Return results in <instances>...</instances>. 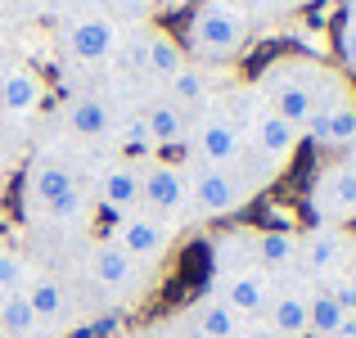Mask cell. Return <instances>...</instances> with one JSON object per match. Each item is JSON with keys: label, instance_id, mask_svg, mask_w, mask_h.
Masks as SVG:
<instances>
[{"label": "cell", "instance_id": "1", "mask_svg": "<svg viewBox=\"0 0 356 338\" xmlns=\"http://www.w3.org/2000/svg\"><path fill=\"white\" fill-rule=\"evenodd\" d=\"M252 90L261 95V104L270 113H280L284 122H293L302 131L321 108H330L334 99L352 95V81L343 72L325 68V63L307 59V54H284V59H270L257 72Z\"/></svg>", "mask_w": 356, "mask_h": 338}, {"label": "cell", "instance_id": "2", "mask_svg": "<svg viewBox=\"0 0 356 338\" xmlns=\"http://www.w3.org/2000/svg\"><path fill=\"white\" fill-rule=\"evenodd\" d=\"M266 181H270L266 172H248L243 163H235V167H199L194 163V172H190V203H194V212L208 217V221L235 217Z\"/></svg>", "mask_w": 356, "mask_h": 338}, {"label": "cell", "instance_id": "3", "mask_svg": "<svg viewBox=\"0 0 356 338\" xmlns=\"http://www.w3.org/2000/svg\"><path fill=\"white\" fill-rule=\"evenodd\" d=\"M248 18L239 9H230L226 0H203L190 18V32H185V45L199 59H230V54L243 50L248 41Z\"/></svg>", "mask_w": 356, "mask_h": 338}, {"label": "cell", "instance_id": "4", "mask_svg": "<svg viewBox=\"0 0 356 338\" xmlns=\"http://www.w3.org/2000/svg\"><path fill=\"white\" fill-rule=\"evenodd\" d=\"M185 140H190V154L199 167H235L248 154V136L221 108H203Z\"/></svg>", "mask_w": 356, "mask_h": 338}, {"label": "cell", "instance_id": "5", "mask_svg": "<svg viewBox=\"0 0 356 338\" xmlns=\"http://www.w3.org/2000/svg\"><path fill=\"white\" fill-rule=\"evenodd\" d=\"M348 257H352V234L343 225H316V230L298 234V261L316 280L348 275Z\"/></svg>", "mask_w": 356, "mask_h": 338}, {"label": "cell", "instance_id": "6", "mask_svg": "<svg viewBox=\"0 0 356 338\" xmlns=\"http://www.w3.org/2000/svg\"><path fill=\"white\" fill-rule=\"evenodd\" d=\"M113 243L131 261L154 266V261H163L167 248H172V225L163 217H154V212H127V217H118V225H113Z\"/></svg>", "mask_w": 356, "mask_h": 338}, {"label": "cell", "instance_id": "7", "mask_svg": "<svg viewBox=\"0 0 356 338\" xmlns=\"http://www.w3.org/2000/svg\"><path fill=\"white\" fill-rule=\"evenodd\" d=\"M140 203L154 217H176L190 203V172L176 163H163V158H149L140 167Z\"/></svg>", "mask_w": 356, "mask_h": 338}, {"label": "cell", "instance_id": "8", "mask_svg": "<svg viewBox=\"0 0 356 338\" xmlns=\"http://www.w3.org/2000/svg\"><path fill=\"white\" fill-rule=\"evenodd\" d=\"M312 212L321 225H339L356 217V158L352 163H334L316 176L312 185Z\"/></svg>", "mask_w": 356, "mask_h": 338}, {"label": "cell", "instance_id": "9", "mask_svg": "<svg viewBox=\"0 0 356 338\" xmlns=\"http://www.w3.org/2000/svg\"><path fill=\"white\" fill-rule=\"evenodd\" d=\"M248 136H252V154H257L261 172H270V176H275V172H284V167L293 163V154H298V140H302V131H298L293 122H284L280 113L261 108Z\"/></svg>", "mask_w": 356, "mask_h": 338}, {"label": "cell", "instance_id": "10", "mask_svg": "<svg viewBox=\"0 0 356 338\" xmlns=\"http://www.w3.org/2000/svg\"><path fill=\"white\" fill-rule=\"evenodd\" d=\"M72 190H77V176H72L68 167L54 163V158H36L23 172V212L27 217H41L50 203H59L63 194H72Z\"/></svg>", "mask_w": 356, "mask_h": 338}, {"label": "cell", "instance_id": "11", "mask_svg": "<svg viewBox=\"0 0 356 338\" xmlns=\"http://www.w3.org/2000/svg\"><path fill=\"white\" fill-rule=\"evenodd\" d=\"M113 50H118V23L108 14L72 18V27L63 32V54L72 63H104Z\"/></svg>", "mask_w": 356, "mask_h": 338}, {"label": "cell", "instance_id": "12", "mask_svg": "<svg viewBox=\"0 0 356 338\" xmlns=\"http://www.w3.org/2000/svg\"><path fill=\"white\" fill-rule=\"evenodd\" d=\"M217 298L239 321H257V316H266L270 298H275V284H270L266 271H230V275L217 280Z\"/></svg>", "mask_w": 356, "mask_h": 338}, {"label": "cell", "instance_id": "13", "mask_svg": "<svg viewBox=\"0 0 356 338\" xmlns=\"http://www.w3.org/2000/svg\"><path fill=\"white\" fill-rule=\"evenodd\" d=\"M86 271H90V280H95L104 293H127V289H136V280H140V261H131L113 239L90 243Z\"/></svg>", "mask_w": 356, "mask_h": 338}, {"label": "cell", "instance_id": "14", "mask_svg": "<svg viewBox=\"0 0 356 338\" xmlns=\"http://www.w3.org/2000/svg\"><path fill=\"white\" fill-rule=\"evenodd\" d=\"M302 136H312L321 149H356V90L334 99L330 108H321L302 127Z\"/></svg>", "mask_w": 356, "mask_h": 338}, {"label": "cell", "instance_id": "15", "mask_svg": "<svg viewBox=\"0 0 356 338\" xmlns=\"http://www.w3.org/2000/svg\"><path fill=\"white\" fill-rule=\"evenodd\" d=\"M45 99V81L36 68H23V63H9L0 68V108L9 118H32Z\"/></svg>", "mask_w": 356, "mask_h": 338}, {"label": "cell", "instance_id": "16", "mask_svg": "<svg viewBox=\"0 0 356 338\" xmlns=\"http://www.w3.org/2000/svg\"><path fill=\"white\" fill-rule=\"evenodd\" d=\"M95 203L108 208V212H118V217L136 212L140 208V167L127 163V158L113 163V167H104L99 181H95Z\"/></svg>", "mask_w": 356, "mask_h": 338}, {"label": "cell", "instance_id": "17", "mask_svg": "<svg viewBox=\"0 0 356 338\" xmlns=\"http://www.w3.org/2000/svg\"><path fill=\"white\" fill-rule=\"evenodd\" d=\"M248 257L252 271H284L298 261V234L293 230H248Z\"/></svg>", "mask_w": 356, "mask_h": 338}, {"label": "cell", "instance_id": "18", "mask_svg": "<svg viewBox=\"0 0 356 338\" xmlns=\"http://www.w3.org/2000/svg\"><path fill=\"white\" fill-rule=\"evenodd\" d=\"M140 50H145V72L158 81H172L176 72L185 68V45H176L172 32H163V27H149L145 36H140Z\"/></svg>", "mask_w": 356, "mask_h": 338}, {"label": "cell", "instance_id": "19", "mask_svg": "<svg viewBox=\"0 0 356 338\" xmlns=\"http://www.w3.org/2000/svg\"><path fill=\"white\" fill-rule=\"evenodd\" d=\"M63 127H68L77 140H104L108 131H113V108H108L99 95H77L68 108H63Z\"/></svg>", "mask_w": 356, "mask_h": 338}, {"label": "cell", "instance_id": "20", "mask_svg": "<svg viewBox=\"0 0 356 338\" xmlns=\"http://www.w3.org/2000/svg\"><path fill=\"white\" fill-rule=\"evenodd\" d=\"M307 307H312V293L284 289V293L270 298V307H266L261 321H266L280 338H307Z\"/></svg>", "mask_w": 356, "mask_h": 338}, {"label": "cell", "instance_id": "21", "mask_svg": "<svg viewBox=\"0 0 356 338\" xmlns=\"http://www.w3.org/2000/svg\"><path fill=\"white\" fill-rule=\"evenodd\" d=\"M145 127H149V136H154V145L158 149H167V145H181L185 136H190V113L185 108H176L172 99H158V104H149L145 113Z\"/></svg>", "mask_w": 356, "mask_h": 338}, {"label": "cell", "instance_id": "22", "mask_svg": "<svg viewBox=\"0 0 356 338\" xmlns=\"http://www.w3.org/2000/svg\"><path fill=\"white\" fill-rule=\"evenodd\" d=\"M190 321H194V338H235L239 325H243L221 298H203V303L190 312Z\"/></svg>", "mask_w": 356, "mask_h": 338}, {"label": "cell", "instance_id": "23", "mask_svg": "<svg viewBox=\"0 0 356 338\" xmlns=\"http://www.w3.org/2000/svg\"><path fill=\"white\" fill-rule=\"evenodd\" d=\"M208 95H212V86H208V72H203L199 63H185V68L167 81V99H172L176 108H185V113L203 108V104H208Z\"/></svg>", "mask_w": 356, "mask_h": 338}, {"label": "cell", "instance_id": "24", "mask_svg": "<svg viewBox=\"0 0 356 338\" xmlns=\"http://www.w3.org/2000/svg\"><path fill=\"white\" fill-rule=\"evenodd\" d=\"M23 293H27V303H32V312H36V321H41V325L63 321V312H68V293H63V284L54 275H36Z\"/></svg>", "mask_w": 356, "mask_h": 338}, {"label": "cell", "instance_id": "25", "mask_svg": "<svg viewBox=\"0 0 356 338\" xmlns=\"http://www.w3.org/2000/svg\"><path fill=\"white\" fill-rule=\"evenodd\" d=\"M343 321H348V312H343V307L334 303L325 289H316V293H312V307H307V334L334 338V334L343 330Z\"/></svg>", "mask_w": 356, "mask_h": 338}, {"label": "cell", "instance_id": "26", "mask_svg": "<svg viewBox=\"0 0 356 338\" xmlns=\"http://www.w3.org/2000/svg\"><path fill=\"white\" fill-rule=\"evenodd\" d=\"M36 330H41V321H36L27 293H9L5 312H0V334H5V338H32Z\"/></svg>", "mask_w": 356, "mask_h": 338}, {"label": "cell", "instance_id": "27", "mask_svg": "<svg viewBox=\"0 0 356 338\" xmlns=\"http://www.w3.org/2000/svg\"><path fill=\"white\" fill-rule=\"evenodd\" d=\"M32 284V271H27V257L14 248H0V289L5 293H23Z\"/></svg>", "mask_w": 356, "mask_h": 338}, {"label": "cell", "instance_id": "28", "mask_svg": "<svg viewBox=\"0 0 356 338\" xmlns=\"http://www.w3.org/2000/svg\"><path fill=\"white\" fill-rule=\"evenodd\" d=\"M122 149H127V163L131 158H149L154 154V136H149V127H145V118H131L127 127H122Z\"/></svg>", "mask_w": 356, "mask_h": 338}, {"label": "cell", "instance_id": "29", "mask_svg": "<svg viewBox=\"0 0 356 338\" xmlns=\"http://www.w3.org/2000/svg\"><path fill=\"white\" fill-rule=\"evenodd\" d=\"M325 293H330L348 316H356V280H352V275H334L330 284H325Z\"/></svg>", "mask_w": 356, "mask_h": 338}, {"label": "cell", "instance_id": "30", "mask_svg": "<svg viewBox=\"0 0 356 338\" xmlns=\"http://www.w3.org/2000/svg\"><path fill=\"white\" fill-rule=\"evenodd\" d=\"M339 50H343V59L356 68V5L348 9V18H343V27H339Z\"/></svg>", "mask_w": 356, "mask_h": 338}, {"label": "cell", "instance_id": "31", "mask_svg": "<svg viewBox=\"0 0 356 338\" xmlns=\"http://www.w3.org/2000/svg\"><path fill=\"white\" fill-rule=\"evenodd\" d=\"M230 9H239L243 18H261V14H270V0H226Z\"/></svg>", "mask_w": 356, "mask_h": 338}, {"label": "cell", "instance_id": "32", "mask_svg": "<svg viewBox=\"0 0 356 338\" xmlns=\"http://www.w3.org/2000/svg\"><path fill=\"white\" fill-rule=\"evenodd\" d=\"M235 338H280V334H275V330H270V325H266V321L257 316V321H243Z\"/></svg>", "mask_w": 356, "mask_h": 338}, {"label": "cell", "instance_id": "33", "mask_svg": "<svg viewBox=\"0 0 356 338\" xmlns=\"http://www.w3.org/2000/svg\"><path fill=\"white\" fill-rule=\"evenodd\" d=\"M348 275L356 280V239H352V257H348Z\"/></svg>", "mask_w": 356, "mask_h": 338}, {"label": "cell", "instance_id": "34", "mask_svg": "<svg viewBox=\"0 0 356 338\" xmlns=\"http://www.w3.org/2000/svg\"><path fill=\"white\" fill-rule=\"evenodd\" d=\"M5 303H9V293H5V289H0V312H5Z\"/></svg>", "mask_w": 356, "mask_h": 338}, {"label": "cell", "instance_id": "35", "mask_svg": "<svg viewBox=\"0 0 356 338\" xmlns=\"http://www.w3.org/2000/svg\"><path fill=\"white\" fill-rule=\"evenodd\" d=\"M18 5H41V0H18Z\"/></svg>", "mask_w": 356, "mask_h": 338}, {"label": "cell", "instance_id": "36", "mask_svg": "<svg viewBox=\"0 0 356 338\" xmlns=\"http://www.w3.org/2000/svg\"><path fill=\"white\" fill-rule=\"evenodd\" d=\"M0 338H5V334H0Z\"/></svg>", "mask_w": 356, "mask_h": 338}]
</instances>
